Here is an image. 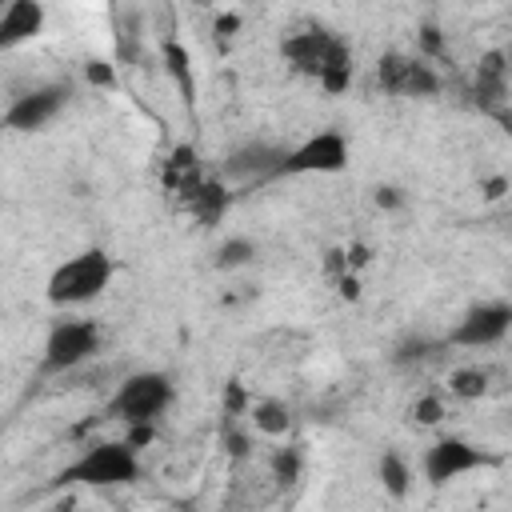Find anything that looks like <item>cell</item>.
<instances>
[{
	"label": "cell",
	"instance_id": "cell-1",
	"mask_svg": "<svg viewBox=\"0 0 512 512\" xmlns=\"http://www.w3.org/2000/svg\"><path fill=\"white\" fill-rule=\"evenodd\" d=\"M280 56L300 72V76H312L328 96H340L348 92L352 76H356V60H352V48L332 32V28H320V24H308V28H296L280 40Z\"/></svg>",
	"mask_w": 512,
	"mask_h": 512
},
{
	"label": "cell",
	"instance_id": "cell-2",
	"mask_svg": "<svg viewBox=\"0 0 512 512\" xmlns=\"http://www.w3.org/2000/svg\"><path fill=\"white\" fill-rule=\"evenodd\" d=\"M116 276V264L104 248H84L76 256H68L64 264H56V272L48 276V304L56 308H76V304H88L96 300Z\"/></svg>",
	"mask_w": 512,
	"mask_h": 512
},
{
	"label": "cell",
	"instance_id": "cell-3",
	"mask_svg": "<svg viewBox=\"0 0 512 512\" xmlns=\"http://www.w3.org/2000/svg\"><path fill=\"white\" fill-rule=\"evenodd\" d=\"M64 484H88V488H120L140 480V460L136 448H128L124 440H108V444H92L84 448L80 460H72L60 472Z\"/></svg>",
	"mask_w": 512,
	"mask_h": 512
},
{
	"label": "cell",
	"instance_id": "cell-4",
	"mask_svg": "<svg viewBox=\"0 0 512 512\" xmlns=\"http://www.w3.org/2000/svg\"><path fill=\"white\" fill-rule=\"evenodd\" d=\"M104 344V332L96 320H56L48 340H44V360L40 368L52 376H64L72 368H80L84 360H92Z\"/></svg>",
	"mask_w": 512,
	"mask_h": 512
},
{
	"label": "cell",
	"instance_id": "cell-5",
	"mask_svg": "<svg viewBox=\"0 0 512 512\" xmlns=\"http://www.w3.org/2000/svg\"><path fill=\"white\" fill-rule=\"evenodd\" d=\"M344 168H348V136L336 128H324L300 140L296 148H288L272 176H332Z\"/></svg>",
	"mask_w": 512,
	"mask_h": 512
},
{
	"label": "cell",
	"instance_id": "cell-6",
	"mask_svg": "<svg viewBox=\"0 0 512 512\" xmlns=\"http://www.w3.org/2000/svg\"><path fill=\"white\" fill-rule=\"evenodd\" d=\"M172 396H176L172 376H164V372H136L108 400V416H116L124 424H132V420H160V412L172 404Z\"/></svg>",
	"mask_w": 512,
	"mask_h": 512
},
{
	"label": "cell",
	"instance_id": "cell-7",
	"mask_svg": "<svg viewBox=\"0 0 512 512\" xmlns=\"http://www.w3.org/2000/svg\"><path fill=\"white\" fill-rule=\"evenodd\" d=\"M376 84L388 92V96H436L440 92V76L432 64H424L420 56H408V52H384L376 60Z\"/></svg>",
	"mask_w": 512,
	"mask_h": 512
},
{
	"label": "cell",
	"instance_id": "cell-8",
	"mask_svg": "<svg viewBox=\"0 0 512 512\" xmlns=\"http://www.w3.org/2000/svg\"><path fill=\"white\" fill-rule=\"evenodd\" d=\"M492 464H496L492 452H484V448H476V444H468V440H460V436H444V440H436V444L424 452V476H428V484H436V488L448 484V480H456V476L492 468Z\"/></svg>",
	"mask_w": 512,
	"mask_h": 512
},
{
	"label": "cell",
	"instance_id": "cell-9",
	"mask_svg": "<svg viewBox=\"0 0 512 512\" xmlns=\"http://www.w3.org/2000/svg\"><path fill=\"white\" fill-rule=\"evenodd\" d=\"M512 328V304L508 300H488V304H476L460 316V324L448 332V344L456 348H492L508 336Z\"/></svg>",
	"mask_w": 512,
	"mask_h": 512
},
{
	"label": "cell",
	"instance_id": "cell-10",
	"mask_svg": "<svg viewBox=\"0 0 512 512\" xmlns=\"http://www.w3.org/2000/svg\"><path fill=\"white\" fill-rule=\"evenodd\" d=\"M64 104H68V84H44V88H32V92L16 96L8 104V112L0 116V124L12 128V132H36L48 120H56V112Z\"/></svg>",
	"mask_w": 512,
	"mask_h": 512
},
{
	"label": "cell",
	"instance_id": "cell-11",
	"mask_svg": "<svg viewBox=\"0 0 512 512\" xmlns=\"http://www.w3.org/2000/svg\"><path fill=\"white\" fill-rule=\"evenodd\" d=\"M44 20H48V12L40 0H8L0 8V52L36 40L44 32Z\"/></svg>",
	"mask_w": 512,
	"mask_h": 512
},
{
	"label": "cell",
	"instance_id": "cell-12",
	"mask_svg": "<svg viewBox=\"0 0 512 512\" xmlns=\"http://www.w3.org/2000/svg\"><path fill=\"white\" fill-rule=\"evenodd\" d=\"M284 144H268V140H252V144H240L228 160H224V172L236 176V180H264L276 172V164L284 160Z\"/></svg>",
	"mask_w": 512,
	"mask_h": 512
},
{
	"label": "cell",
	"instance_id": "cell-13",
	"mask_svg": "<svg viewBox=\"0 0 512 512\" xmlns=\"http://www.w3.org/2000/svg\"><path fill=\"white\" fill-rule=\"evenodd\" d=\"M472 92H476V100H480L484 108H496V112L504 108V100H508V52H504V48H492V52L480 56ZM500 116H504V112H500Z\"/></svg>",
	"mask_w": 512,
	"mask_h": 512
},
{
	"label": "cell",
	"instance_id": "cell-14",
	"mask_svg": "<svg viewBox=\"0 0 512 512\" xmlns=\"http://www.w3.org/2000/svg\"><path fill=\"white\" fill-rule=\"evenodd\" d=\"M184 200V208H188V216L200 224V228H216L220 220H224V212H228V204H232V196H228V188L220 184V180H212V176H204L188 196H180Z\"/></svg>",
	"mask_w": 512,
	"mask_h": 512
},
{
	"label": "cell",
	"instance_id": "cell-15",
	"mask_svg": "<svg viewBox=\"0 0 512 512\" xmlns=\"http://www.w3.org/2000/svg\"><path fill=\"white\" fill-rule=\"evenodd\" d=\"M164 188L176 192V196H188L200 180H204V168H200V152L192 144H176L172 156L164 160V172H160Z\"/></svg>",
	"mask_w": 512,
	"mask_h": 512
},
{
	"label": "cell",
	"instance_id": "cell-16",
	"mask_svg": "<svg viewBox=\"0 0 512 512\" xmlns=\"http://www.w3.org/2000/svg\"><path fill=\"white\" fill-rule=\"evenodd\" d=\"M164 72L172 76V84H176V92L184 96V104H192V96H196V76H192V52L180 44V40H164Z\"/></svg>",
	"mask_w": 512,
	"mask_h": 512
},
{
	"label": "cell",
	"instance_id": "cell-17",
	"mask_svg": "<svg viewBox=\"0 0 512 512\" xmlns=\"http://www.w3.org/2000/svg\"><path fill=\"white\" fill-rule=\"evenodd\" d=\"M248 420L256 424V432H264L272 440L288 436V428H292V412L280 400H256V404H248Z\"/></svg>",
	"mask_w": 512,
	"mask_h": 512
},
{
	"label": "cell",
	"instance_id": "cell-18",
	"mask_svg": "<svg viewBox=\"0 0 512 512\" xmlns=\"http://www.w3.org/2000/svg\"><path fill=\"white\" fill-rule=\"evenodd\" d=\"M252 260H256V244H252L248 236H228V240L216 244V252H212V268H220V272L244 268V264H252Z\"/></svg>",
	"mask_w": 512,
	"mask_h": 512
},
{
	"label": "cell",
	"instance_id": "cell-19",
	"mask_svg": "<svg viewBox=\"0 0 512 512\" xmlns=\"http://www.w3.org/2000/svg\"><path fill=\"white\" fill-rule=\"evenodd\" d=\"M376 472H380V484H384V492L388 496H396V500H404L408 496V464L400 460V452H384L380 456V464H376Z\"/></svg>",
	"mask_w": 512,
	"mask_h": 512
},
{
	"label": "cell",
	"instance_id": "cell-20",
	"mask_svg": "<svg viewBox=\"0 0 512 512\" xmlns=\"http://www.w3.org/2000/svg\"><path fill=\"white\" fill-rule=\"evenodd\" d=\"M448 388H452V396H460V400H480V396L488 392V372L476 368V364L456 368V372L448 376Z\"/></svg>",
	"mask_w": 512,
	"mask_h": 512
},
{
	"label": "cell",
	"instance_id": "cell-21",
	"mask_svg": "<svg viewBox=\"0 0 512 512\" xmlns=\"http://www.w3.org/2000/svg\"><path fill=\"white\" fill-rule=\"evenodd\" d=\"M300 468H304L300 448H276V452H272V480H276V484L300 480Z\"/></svg>",
	"mask_w": 512,
	"mask_h": 512
},
{
	"label": "cell",
	"instance_id": "cell-22",
	"mask_svg": "<svg viewBox=\"0 0 512 512\" xmlns=\"http://www.w3.org/2000/svg\"><path fill=\"white\" fill-rule=\"evenodd\" d=\"M444 416H448V408H444V400H440V396H432V392H428V396H420V400L412 404V420H416V424H424V428L440 424Z\"/></svg>",
	"mask_w": 512,
	"mask_h": 512
},
{
	"label": "cell",
	"instance_id": "cell-23",
	"mask_svg": "<svg viewBox=\"0 0 512 512\" xmlns=\"http://www.w3.org/2000/svg\"><path fill=\"white\" fill-rule=\"evenodd\" d=\"M432 348H436V344H428L424 336H408V340L396 348V356H392V360H396V364H412V360H424Z\"/></svg>",
	"mask_w": 512,
	"mask_h": 512
},
{
	"label": "cell",
	"instance_id": "cell-24",
	"mask_svg": "<svg viewBox=\"0 0 512 512\" xmlns=\"http://www.w3.org/2000/svg\"><path fill=\"white\" fill-rule=\"evenodd\" d=\"M152 440H156V420H132L128 432H124V444L136 448V452H140L144 444H152Z\"/></svg>",
	"mask_w": 512,
	"mask_h": 512
},
{
	"label": "cell",
	"instance_id": "cell-25",
	"mask_svg": "<svg viewBox=\"0 0 512 512\" xmlns=\"http://www.w3.org/2000/svg\"><path fill=\"white\" fill-rule=\"evenodd\" d=\"M220 444L228 448V456H248V436H244L232 420H224V428H220Z\"/></svg>",
	"mask_w": 512,
	"mask_h": 512
},
{
	"label": "cell",
	"instance_id": "cell-26",
	"mask_svg": "<svg viewBox=\"0 0 512 512\" xmlns=\"http://www.w3.org/2000/svg\"><path fill=\"white\" fill-rule=\"evenodd\" d=\"M84 80H88V84H96V88H112L116 72H112V64H108V60H88V64H84Z\"/></svg>",
	"mask_w": 512,
	"mask_h": 512
},
{
	"label": "cell",
	"instance_id": "cell-27",
	"mask_svg": "<svg viewBox=\"0 0 512 512\" xmlns=\"http://www.w3.org/2000/svg\"><path fill=\"white\" fill-rule=\"evenodd\" d=\"M372 200H376V208H384V212H396V208L404 204V192H400L396 184H380Z\"/></svg>",
	"mask_w": 512,
	"mask_h": 512
},
{
	"label": "cell",
	"instance_id": "cell-28",
	"mask_svg": "<svg viewBox=\"0 0 512 512\" xmlns=\"http://www.w3.org/2000/svg\"><path fill=\"white\" fill-rule=\"evenodd\" d=\"M244 408H248V396H244V388L232 380V384L224 388V412H228V416H240Z\"/></svg>",
	"mask_w": 512,
	"mask_h": 512
},
{
	"label": "cell",
	"instance_id": "cell-29",
	"mask_svg": "<svg viewBox=\"0 0 512 512\" xmlns=\"http://www.w3.org/2000/svg\"><path fill=\"white\" fill-rule=\"evenodd\" d=\"M340 272H352L348 260H344V248H328V252H324V276L336 280Z\"/></svg>",
	"mask_w": 512,
	"mask_h": 512
},
{
	"label": "cell",
	"instance_id": "cell-30",
	"mask_svg": "<svg viewBox=\"0 0 512 512\" xmlns=\"http://www.w3.org/2000/svg\"><path fill=\"white\" fill-rule=\"evenodd\" d=\"M344 260H348V268H352V272H360V268L372 260V248L356 240V244H348V248H344Z\"/></svg>",
	"mask_w": 512,
	"mask_h": 512
},
{
	"label": "cell",
	"instance_id": "cell-31",
	"mask_svg": "<svg viewBox=\"0 0 512 512\" xmlns=\"http://www.w3.org/2000/svg\"><path fill=\"white\" fill-rule=\"evenodd\" d=\"M336 292H340V300H360V276L356 272H340L336 276Z\"/></svg>",
	"mask_w": 512,
	"mask_h": 512
},
{
	"label": "cell",
	"instance_id": "cell-32",
	"mask_svg": "<svg viewBox=\"0 0 512 512\" xmlns=\"http://www.w3.org/2000/svg\"><path fill=\"white\" fill-rule=\"evenodd\" d=\"M480 192H484V200H504V192H508V176H492V180H484Z\"/></svg>",
	"mask_w": 512,
	"mask_h": 512
},
{
	"label": "cell",
	"instance_id": "cell-33",
	"mask_svg": "<svg viewBox=\"0 0 512 512\" xmlns=\"http://www.w3.org/2000/svg\"><path fill=\"white\" fill-rule=\"evenodd\" d=\"M212 28H216V36H220V40H224V36H236L240 16H236V12H224V16H216V24H212Z\"/></svg>",
	"mask_w": 512,
	"mask_h": 512
},
{
	"label": "cell",
	"instance_id": "cell-34",
	"mask_svg": "<svg viewBox=\"0 0 512 512\" xmlns=\"http://www.w3.org/2000/svg\"><path fill=\"white\" fill-rule=\"evenodd\" d=\"M420 44H424V52H440V32L428 24V28L420 32Z\"/></svg>",
	"mask_w": 512,
	"mask_h": 512
},
{
	"label": "cell",
	"instance_id": "cell-35",
	"mask_svg": "<svg viewBox=\"0 0 512 512\" xmlns=\"http://www.w3.org/2000/svg\"><path fill=\"white\" fill-rule=\"evenodd\" d=\"M196 4H212V0H196Z\"/></svg>",
	"mask_w": 512,
	"mask_h": 512
},
{
	"label": "cell",
	"instance_id": "cell-36",
	"mask_svg": "<svg viewBox=\"0 0 512 512\" xmlns=\"http://www.w3.org/2000/svg\"><path fill=\"white\" fill-rule=\"evenodd\" d=\"M4 4H8V0H0V8H4Z\"/></svg>",
	"mask_w": 512,
	"mask_h": 512
}]
</instances>
